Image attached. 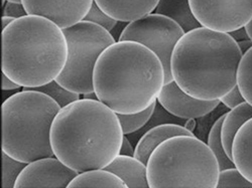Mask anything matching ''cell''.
I'll return each mask as SVG.
<instances>
[{
	"mask_svg": "<svg viewBox=\"0 0 252 188\" xmlns=\"http://www.w3.org/2000/svg\"><path fill=\"white\" fill-rule=\"evenodd\" d=\"M154 12L173 19L185 33L202 27L194 15L189 0H159Z\"/></svg>",
	"mask_w": 252,
	"mask_h": 188,
	"instance_id": "obj_17",
	"label": "cell"
},
{
	"mask_svg": "<svg viewBox=\"0 0 252 188\" xmlns=\"http://www.w3.org/2000/svg\"><path fill=\"white\" fill-rule=\"evenodd\" d=\"M232 161L241 174L252 182V118L242 125L233 139Z\"/></svg>",
	"mask_w": 252,
	"mask_h": 188,
	"instance_id": "obj_16",
	"label": "cell"
},
{
	"mask_svg": "<svg viewBox=\"0 0 252 188\" xmlns=\"http://www.w3.org/2000/svg\"><path fill=\"white\" fill-rule=\"evenodd\" d=\"M159 57L135 41H116L99 56L93 74L94 92L116 114H135L158 102L164 86Z\"/></svg>",
	"mask_w": 252,
	"mask_h": 188,
	"instance_id": "obj_2",
	"label": "cell"
},
{
	"mask_svg": "<svg viewBox=\"0 0 252 188\" xmlns=\"http://www.w3.org/2000/svg\"><path fill=\"white\" fill-rule=\"evenodd\" d=\"M27 163L20 162L2 151V187L12 188L15 182L25 169Z\"/></svg>",
	"mask_w": 252,
	"mask_h": 188,
	"instance_id": "obj_24",
	"label": "cell"
},
{
	"mask_svg": "<svg viewBox=\"0 0 252 188\" xmlns=\"http://www.w3.org/2000/svg\"><path fill=\"white\" fill-rule=\"evenodd\" d=\"M217 188H252V182L245 178L236 167H232L220 171Z\"/></svg>",
	"mask_w": 252,
	"mask_h": 188,
	"instance_id": "obj_25",
	"label": "cell"
},
{
	"mask_svg": "<svg viewBox=\"0 0 252 188\" xmlns=\"http://www.w3.org/2000/svg\"><path fill=\"white\" fill-rule=\"evenodd\" d=\"M229 34L232 36L237 41V43H239V41H243V40H248L249 39L248 34H247V32H246L244 27L236 29V30H234L232 32H229Z\"/></svg>",
	"mask_w": 252,
	"mask_h": 188,
	"instance_id": "obj_31",
	"label": "cell"
},
{
	"mask_svg": "<svg viewBox=\"0 0 252 188\" xmlns=\"http://www.w3.org/2000/svg\"><path fill=\"white\" fill-rule=\"evenodd\" d=\"M242 54H244L248 50H250L252 48V41L250 39L248 40H243V41H239V43H237Z\"/></svg>",
	"mask_w": 252,
	"mask_h": 188,
	"instance_id": "obj_32",
	"label": "cell"
},
{
	"mask_svg": "<svg viewBox=\"0 0 252 188\" xmlns=\"http://www.w3.org/2000/svg\"><path fill=\"white\" fill-rule=\"evenodd\" d=\"M146 167L150 188H216L220 173L215 154L195 135L165 140Z\"/></svg>",
	"mask_w": 252,
	"mask_h": 188,
	"instance_id": "obj_6",
	"label": "cell"
},
{
	"mask_svg": "<svg viewBox=\"0 0 252 188\" xmlns=\"http://www.w3.org/2000/svg\"><path fill=\"white\" fill-rule=\"evenodd\" d=\"M237 86L245 101L252 106V48L242 55L239 62Z\"/></svg>",
	"mask_w": 252,
	"mask_h": 188,
	"instance_id": "obj_21",
	"label": "cell"
},
{
	"mask_svg": "<svg viewBox=\"0 0 252 188\" xmlns=\"http://www.w3.org/2000/svg\"><path fill=\"white\" fill-rule=\"evenodd\" d=\"M5 1H10V2H17V3H22V0H5Z\"/></svg>",
	"mask_w": 252,
	"mask_h": 188,
	"instance_id": "obj_36",
	"label": "cell"
},
{
	"mask_svg": "<svg viewBox=\"0 0 252 188\" xmlns=\"http://www.w3.org/2000/svg\"><path fill=\"white\" fill-rule=\"evenodd\" d=\"M191 9L206 28L232 32L252 19V0H189Z\"/></svg>",
	"mask_w": 252,
	"mask_h": 188,
	"instance_id": "obj_9",
	"label": "cell"
},
{
	"mask_svg": "<svg viewBox=\"0 0 252 188\" xmlns=\"http://www.w3.org/2000/svg\"><path fill=\"white\" fill-rule=\"evenodd\" d=\"M244 28H245V30H246V32L248 34L249 39L252 41V19L250 20V22L247 25H245Z\"/></svg>",
	"mask_w": 252,
	"mask_h": 188,
	"instance_id": "obj_35",
	"label": "cell"
},
{
	"mask_svg": "<svg viewBox=\"0 0 252 188\" xmlns=\"http://www.w3.org/2000/svg\"><path fill=\"white\" fill-rule=\"evenodd\" d=\"M134 151H135V149H133L132 145H131V142L128 140L127 137L124 135L119 154L127 155V156H134Z\"/></svg>",
	"mask_w": 252,
	"mask_h": 188,
	"instance_id": "obj_29",
	"label": "cell"
},
{
	"mask_svg": "<svg viewBox=\"0 0 252 188\" xmlns=\"http://www.w3.org/2000/svg\"><path fill=\"white\" fill-rule=\"evenodd\" d=\"M224 115H222L212 126L211 130L209 132L208 136V146L213 151L215 154L218 163H219V168L221 170H225L228 168H232V167H235L232 159H231L228 154L226 153L224 147H223V143H222V138H221V129H222V123L224 120Z\"/></svg>",
	"mask_w": 252,
	"mask_h": 188,
	"instance_id": "obj_20",
	"label": "cell"
},
{
	"mask_svg": "<svg viewBox=\"0 0 252 188\" xmlns=\"http://www.w3.org/2000/svg\"><path fill=\"white\" fill-rule=\"evenodd\" d=\"M181 135H190L193 136L194 133L187 129L185 126L177 124H161L150 129L145 132L144 135L139 139L138 143L135 146L134 157L148 164V161L155 151V149L165 140L175 136Z\"/></svg>",
	"mask_w": 252,
	"mask_h": 188,
	"instance_id": "obj_14",
	"label": "cell"
},
{
	"mask_svg": "<svg viewBox=\"0 0 252 188\" xmlns=\"http://www.w3.org/2000/svg\"><path fill=\"white\" fill-rule=\"evenodd\" d=\"M185 127H186L187 129L190 130L191 132H193L194 129H195V127H196V121H195V119H188L187 124H186Z\"/></svg>",
	"mask_w": 252,
	"mask_h": 188,
	"instance_id": "obj_33",
	"label": "cell"
},
{
	"mask_svg": "<svg viewBox=\"0 0 252 188\" xmlns=\"http://www.w3.org/2000/svg\"><path fill=\"white\" fill-rule=\"evenodd\" d=\"M110 17L120 23H131L153 13L159 0H94Z\"/></svg>",
	"mask_w": 252,
	"mask_h": 188,
	"instance_id": "obj_13",
	"label": "cell"
},
{
	"mask_svg": "<svg viewBox=\"0 0 252 188\" xmlns=\"http://www.w3.org/2000/svg\"><path fill=\"white\" fill-rule=\"evenodd\" d=\"M29 15L24 4L17 3V2H10L6 1L3 8V16H8L14 19L20 18Z\"/></svg>",
	"mask_w": 252,
	"mask_h": 188,
	"instance_id": "obj_28",
	"label": "cell"
},
{
	"mask_svg": "<svg viewBox=\"0 0 252 188\" xmlns=\"http://www.w3.org/2000/svg\"><path fill=\"white\" fill-rule=\"evenodd\" d=\"M63 31L67 38L68 59L64 71L56 81L81 96L94 93L96 62L105 50L116 43L115 38L110 31L85 20Z\"/></svg>",
	"mask_w": 252,
	"mask_h": 188,
	"instance_id": "obj_7",
	"label": "cell"
},
{
	"mask_svg": "<svg viewBox=\"0 0 252 188\" xmlns=\"http://www.w3.org/2000/svg\"><path fill=\"white\" fill-rule=\"evenodd\" d=\"M246 102L243 95L241 94L238 86L234 87L232 90H231L228 94H226L224 97L220 99V103H222L223 105H225L227 108L234 109L235 107L239 106L240 104Z\"/></svg>",
	"mask_w": 252,
	"mask_h": 188,
	"instance_id": "obj_27",
	"label": "cell"
},
{
	"mask_svg": "<svg viewBox=\"0 0 252 188\" xmlns=\"http://www.w3.org/2000/svg\"><path fill=\"white\" fill-rule=\"evenodd\" d=\"M20 88L22 87H20L18 83L11 81L6 75H4L2 73V90L3 91H13V90L20 89Z\"/></svg>",
	"mask_w": 252,
	"mask_h": 188,
	"instance_id": "obj_30",
	"label": "cell"
},
{
	"mask_svg": "<svg viewBox=\"0 0 252 188\" xmlns=\"http://www.w3.org/2000/svg\"><path fill=\"white\" fill-rule=\"evenodd\" d=\"M156 105L157 103L153 104L152 106L144 111L135 114H117L121 123L123 134H131L141 129L153 117L156 111Z\"/></svg>",
	"mask_w": 252,
	"mask_h": 188,
	"instance_id": "obj_23",
	"label": "cell"
},
{
	"mask_svg": "<svg viewBox=\"0 0 252 188\" xmlns=\"http://www.w3.org/2000/svg\"><path fill=\"white\" fill-rule=\"evenodd\" d=\"M24 90L36 91V92L44 93V94L48 95L49 97H51L53 100H55L59 104V106L61 108H64V107L70 105L71 103L81 99L80 98L81 95L67 90L66 88L61 86L56 80L52 81L51 82H49V83H47V85H44V86L36 87V88H24Z\"/></svg>",
	"mask_w": 252,
	"mask_h": 188,
	"instance_id": "obj_22",
	"label": "cell"
},
{
	"mask_svg": "<svg viewBox=\"0 0 252 188\" xmlns=\"http://www.w3.org/2000/svg\"><path fill=\"white\" fill-rule=\"evenodd\" d=\"M29 15L46 17L62 29L86 17L94 0H22Z\"/></svg>",
	"mask_w": 252,
	"mask_h": 188,
	"instance_id": "obj_11",
	"label": "cell"
},
{
	"mask_svg": "<svg viewBox=\"0 0 252 188\" xmlns=\"http://www.w3.org/2000/svg\"><path fill=\"white\" fill-rule=\"evenodd\" d=\"M243 54L229 33L201 27L186 32L173 52V80L188 95L203 101L220 100L237 86Z\"/></svg>",
	"mask_w": 252,
	"mask_h": 188,
	"instance_id": "obj_3",
	"label": "cell"
},
{
	"mask_svg": "<svg viewBox=\"0 0 252 188\" xmlns=\"http://www.w3.org/2000/svg\"><path fill=\"white\" fill-rule=\"evenodd\" d=\"M124 181L106 169H93L78 173L68 188H126Z\"/></svg>",
	"mask_w": 252,
	"mask_h": 188,
	"instance_id": "obj_19",
	"label": "cell"
},
{
	"mask_svg": "<svg viewBox=\"0 0 252 188\" xmlns=\"http://www.w3.org/2000/svg\"><path fill=\"white\" fill-rule=\"evenodd\" d=\"M184 34L183 28L173 19L154 12L128 23L121 31L118 40L135 41L152 50L163 66L165 85L174 81L171 58L178 41Z\"/></svg>",
	"mask_w": 252,
	"mask_h": 188,
	"instance_id": "obj_8",
	"label": "cell"
},
{
	"mask_svg": "<svg viewBox=\"0 0 252 188\" xmlns=\"http://www.w3.org/2000/svg\"><path fill=\"white\" fill-rule=\"evenodd\" d=\"M110 172L120 177L128 188H149L148 167L134 156L119 154L108 166L105 167Z\"/></svg>",
	"mask_w": 252,
	"mask_h": 188,
	"instance_id": "obj_15",
	"label": "cell"
},
{
	"mask_svg": "<svg viewBox=\"0 0 252 188\" xmlns=\"http://www.w3.org/2000/svg\"><path fill=\"white\" fill-rule=\"evenodd\" d=\"M85 22H90L93 23L103 28H105L108 31H112L116 26L118 25L119 22L115 20L114 18L110 17L107 13H105L94 1L90 11L88 12V14L86 15V17L84 18Z\"/></svg>",
	"mask_w": 252,
	"mask_h": 188,
	"instance_id": "obj_26",
	"label": "cell"
},
{
	"mask_svg": "<svg viewBox=\"0 0 252 188\" xmlns=\"http://www.w3.org/2000/svg\"><path fill=\"white\" fill-rule=\"evenodd\" d=\"M118 115L99 100L80 99L61 108L51 129L55 156L77 172L104 169L120 153Z\"/></svg>",
	"mask_w": 252,
	"mask_h": 188,
	"instance_id": "obj_1",
	"label": "cell"
},
{
	"mask_svg": "<svg viewBox=\"0 0 252 188\" xmlns=\"http://www.w3.org/2000/svg\"><path fill=\"white\" fill-rule=\"evenodd\" d=\"M251 118L252 106L247 102L240 104L239 106L235 107L234 109H231V111L224 116L221 129V138L223 147L231 159H232L233 139L242 125Z\"/></svg>",
	"mask_w": 252,
	"mask_h": 188,
	"instance_id": "obj_18",
	"label": "cell"
},
{
	"mask_svg": "<svg viewBox=\"0 0 252 188\" xmlns=\"http://www.w3.org/2000/svg\"><path fill=\"white\" fill-rule=\"evenodd\" d=\"M158 102L170 114L181 119H198L214 111L220 100L203 101L185 93L175 81L162 87Z\"/></svg>",
	"mask_w": 252,
	"mask_h": 188,
	"instance_id": "obj_12",
	"label": "cell"
},
{
	"mask_svg": "<svg viewBox=\"0 0 252 188\" xmlns=\"http://www.w3.org/2000/svg\"><path fill=\"white\" fill-rule=\"evenodd\" d=\"M14 20V18L8 17V16H2V30L4 28H6Z\"/></svg>",
	"mask_w": 252,
	"mask_h": 188,
	"instance_id": "obj_34",
	"label": "cell"
},
{
	"mask_svg": "<svg viewBox=\"0 0 252 188\" xmlns=\"http://www.w3.org/2000/svg\"><path fill=\"white\" fill-rule=\"evenodd\" d=\"M59 104L48 95L18 92L6 99L2 112V151L24 163L55 156L51 144L53 122Z\"/></svg>",
	"mask_w": 252,
	"mask_h": 188,
	"instance_id": "obj_5",
	"label": "cell"
},
{
	"mask_svg": "<svg viewBox=\"0 0 252 188\" xmlns=\"http://www.w3.org/2000/svg\"><path fill=\"white\" fill-rule=\"evenodd\" d=\"M67 59L65 33L46 17L27 15L2 30V73L22 88L57 80Z\"/></svg>",
	"mask_w": 252,
	"mask_h": 188,
	"instance_id": "obj_4",
	"label": "cell"
},
{
	"mask_svg": "<svg viewBox=\"0 0 252 188\" xmlns=\"http://www.w3.org/2000/svg\"><path fill=\"white\" fill-rule=\"evenodd\" d=\"M79 172L73 170L56 156L44 157L28 163L19 174L15 188H64Z\"/></svg>",
	"mask_w": 252,
	"mask_h": 188,
	"instance_id": "obj_10",
	"label": "cell"
}]
</instances>
